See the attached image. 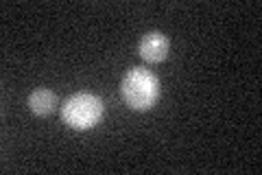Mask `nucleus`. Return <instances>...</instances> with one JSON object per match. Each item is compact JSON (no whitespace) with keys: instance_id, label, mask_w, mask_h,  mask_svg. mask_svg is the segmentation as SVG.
I'll use <instances>...</instances> for the list:
<instances>
[{"instance_id":"7ed1b4c3","label":"nucleus","mask_w":262,"mask_h":175,"mask_svg":"<svg viewBox=\"0 0 262 175\" xmlns=\"http://www.w3.org/2000/svg\"><path fill=\"white\" fill-rule=\"evenodd\" d=\"M138 53L146 64H162L168 60L170 42L162 31H149L144 33L140 44H138Z\"/></svg>"},{"instance_id":"20e7f679","label":"nucleus","mask_w":262,"mask_h":175,"mask_svg":"<svg viewBox=\"0 0 262 175\" xmlns=\"http://www.w3.org/2000/svg\"><path fill=\"white\" fill-rule=\"evenodd\" d=\"M29 107L35 116H48L55 112L57 107V96L53 90L48 88H37L29 94Z\"/></svg>"},{"instance_id":"f257e3e1","label":"nucleus","mask_w":262,"mask_h":175,"mask_svg":"<svg viewBox=\"0 0 262 175\" xmlns=\"http://www.w3.org/2000/svg\"><path fill=\"white\" fill-rule=\"evenodd\" d=\"M120 96L127 107L136 112H146L158 103L160 99V81L144 66L129 68L120 83Z\"/></svg>"},{"instance_id":"f03ea898","label":"nucleus","mask_w":262,"mask_h":175,"mask_svg":"<svg viewBox=\"0 0 262 175\" xmlns=\"http://www.w3.org/2000/svg\"><path fill=\"white\" fill-rule=\"evenodd\" d=\"M103 99L92 92H77L68 96L61 105V121L75 131L94 129L103 121Z\"/></svg>"}]
</instances>
